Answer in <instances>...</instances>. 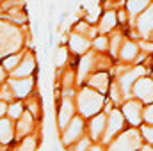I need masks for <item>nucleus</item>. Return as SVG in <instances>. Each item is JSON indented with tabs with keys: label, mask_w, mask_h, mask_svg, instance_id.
<instances>
[{
	"label": "nucleus",
	"mask_w": 153,
	"mask_h": 151,
	"mask_svg": "<svg viewBox=\"0 0 153 151\" xmlns=\"http://www.w3.org/2000/svg\"><path fill=\"white\" fill-rule=\"evenodd\" d=\"M102 96L93 93V91H84L80 96H78V105H80V110L84 115H91V114H96L100 109H102Z\"/></svg>",
	"instance_id": "f257e3e1"
},
{
	"label": "nucleus",
	"mask_w": 153,
	"mask_h": 151,
	"mask_svg": "<svg viewBox=\"0 0 153 151\" xmlns=\"http://www.w3.org/2000/svg\"><path fill=\"white\" fill-rule=\"evenodd\" d=\"M141 73H144V70H143V68H137L135 71H130L128 75H125L123 78H121V84H123V87H125V89L128 91V87H130V85H132V84L135 82V78L141 75Z\"/></svg>",
	"instance_id": "f8f14e48"
},
{
	"label": "nucleus",
	"mask_w": 153,
	"mask_h": 151,
	"mask_svg": "<svg viewBox=\"0 0 153 151\" xmlns=\"http://www.w3.org/2000/svg\"><path fill=\"white\" fill-rule=\"evenodd\" d=\"M22 105L20 103H14V105H11V109H9V114H11V117H20L22 115Z\"/></svg>",
	"instance_id": "5701e85b"
},
{
	"label": "nucleus",
	"mask_w": 153,
	"mask_h": 151,
	"mask_svg": "<svg viewBox=\"0 0 153 151\" xmlns=\"http://www.w3.org/2000/svg\"><path fill=\"white\" fill-rule=\"evenodd\" d=\"M121 124H123V117H121V114L117 110H114L111 114V119H109V128H107V137L105 139H111L116 132L121 128Z\"/></svg>",
	"instance_id": "423d86ee"
},
{
	"label": "nucleus",
	"mask_w": 153,
	"mask_h": 151,
	"mask_svg": "<svg viewBox=\"0 0 153 151\" xmlns=\"http://www.w3.org/2000/svg\"><path fill=\"white\" fill-rule=\"evenodd\" d=\"M34 148H36V142H34V139H32V137H29V139H25V141H23V144H22L20 151H34Z\"/></svg>",
	"instance_id": "412c9836"
},
{
	"label": "nucleus",
	"mask_w": 153,
	"mask_h": 151,
	"mask_svg": "<svg viewBox=\"0 0 153 151\" xmlns=\"http://www.w3.org/2000/svg\"><path fill=\"white\" fill-rule=\"evenodd\" d=\"M139 146V135L137 132H126L123 137H119V141L112 146L111 151H134V148Z\"/></svg>",
	"instance_id": "f03ea898"
},
{
	"label": "nucleus",
	"mask_w": 153,
	"mask_h": 151,
	"mask_svg": "<svg viewBox=\"0 0 153 151\" xmlns=\"http://www.w3.org/2000/svg\"><path fill=\"white\" fill-rule=\"evenodd\" d=\"M70 44H71V50H73V52H76V53H82V52H85V50H87L89 41H85L82 36H73V38H71V41H70Z\"/></svg>",
	"instance_id": "9d476101"
},
{
	"label": "nucleus",
	"mask_w": 153,
	"mask_h": 151,
	"mask_svg": "<svg viewBox=\"0 0 153 151\" xmlns=\"http://www.w3.org/2000/svg\"><path fill=\"white\" fill-rule=\"evenodd\" d=\"M135 55H137V46L134 43H126L123 52H121V57L125 61H132V59H135Z\"/></svg>",
	"instance_id": "2eb2a0df"
},
{
	"label": "nucleus",
	"mask_w": 153,
	"mask_h": 151,
	"mask_svg": "<svg viewBox=\"0 0 153 151\" xmlns=\"http://www.w3.org/2000/svg\"><path fill=\"white\" fill-rule=\"evenodd\" d=\"M4 112H5V105H4V103H0V115H2Z\"/></svg>",
	"instance_id": "c756f323"
},
{
	"label": "nucleus",
	"mask_w": 153,
	"mask_h": 151,
	"mask_svg": "<svg viewBox=\"0 0 153 151\" xmlns=\"http://www.w3.org/2000/svg\"><path fill=\"white\" fill-rule=\"evenodd\" d=\"M0 78H2V71H0Z\"/></svg>",
	"instance_id": "473e14b6"
},
{
	"label": "nucleus",
	"mask_w": 153,
	"mask_h": 151,
	"mask_svg": "<svg viewBox=\"0 0 153 151\" xmlns=\"http://www.w3.org/2000/svg\"><path fill=\"white\" fill-rule=\"evenodd\" d=\"M64 61H66V50L61 48V50H57V55H55V66H62Z\"/></svg>",
	"instance_id": "4be33fe9"
},
{
	"label": "nucleus",
	"mask_w": 153,
	"mask_h": 151,
	"mask_svg": "<svg viewBox=\"0 0 153 151\" xmlns=\"http://www.w3.org/2000/svg\"><path fill=\"white\" fill-rule=\"evenodd\" d=\"M146 5H148V0H128V11H130L132 14L141 13Z\"/></svg>",
	"instance_id": "dca6fc26"
},
{
	"label": "nucleus",
	"mask_w": 153,
	"mask_h": 151,
	"mask_svg": "<svg viewBox=\"0 0 153 151\" xmlns=\"http://www.w3.org/2000/svg\"><path fill=\"white\" fill-rule=\"evenodd\" d=\"M152 11H153V5H152Z\"/></svg>",
	"instance_id": "72a5a7b5"
},
{
	"label": "nucleus",
	"mask_w": 153,
	"mask_h": 151,
	"mask_svg": "<svg viewBox=\"0 0 153 151\" xmlns=\"http://www.w3.org/2000/svg\"><path fill=\"white\" fill-rule=\"evenodd\" d=\"M11 87L14 89V94L16 96H27L29 93H30V89H32V80H29V78H25V80H13L11 82Z\"/></svg>",
	"instance_id": "20e7f679"
},
{
	"label": "nucleus",
	"mask_w": 153,
	"mask_h": 151,
	"mask_svg": "<svg viewBox=\"0 0 153 151\" xmlns=\"http://www.w3.org/2000/svg\"><path fill=\"white\" fill-rule=\"evenodd\" d=\"M135 94L144 100V101H153V80L143 78L135 84Z\"/></svg>",
	"instance_id": "7ed1b4c3"
},
{
	"label": "nucleus",
	"mask_w": 153,
	"mask_h": 151,
	"mask_svg": "<svg viewBox=\"0 0 153 151\" xmlns=\"http://www.w3.org/2000/svg\"><path fill=\"white\" fill-rule=\"evenodd\" d=\"M139 29H141V32H143L144 36H148V34L152 32V29H153V11L152 9L141 16V20H139Z\"/></svg>",
	"instance_id": "6e6552de"
},
{
	"label": "nucleus",
	"mask_w": 153,
	"mask_h": 151,
	"mask_svg": "<svg viewBox=\"0 0 153 151\" xmlns=\"http://www.w3.org/2000/svg\"><path fill=\"white\" fill-rule=\"evenodd\" d=\"M89 146V141H82L80 144H78V148H76V151H84L85 148Z\"/></svg>",
	"instance_id": "cd10ccee"
},
{
	"label": "nucleus",
	"mask_w": 153,
	"mask_h": 151,
	"mask_svg": "<svg viewBox=\"0 0 153 151\" xmlns=\"http://www.w3.org/2000/svg\"><path fill=\"white\" fill-rule=\"evenodd\" d=\"M143 132H144V135H146V139H150V141L153 142V128H144Z\"/></svg>",
	"instance_id": "bb28decb"
},
{
	"label": "nucleus",
	"mask_w": 153,
	"mask_h": 151,
	"mask_svg": "<svg viewBox=\"0 0 153 151\" xmlns=\"http://www.w3.org/2000/svg\"><path fill=\"white\" fill-rule=\"evenodd\" d=\"M80 132H82V121H80V119H75V121L71 123L70 130H68L66 135H64V142H71L76 135H80Z\"/></svg>",
	"instance_id": "1a4fd4ad"
},
{
	"label": "nucleus",
	"mask_w": 153,
	"mask_h": 151,
	"mask_svg": "<svg viewBox=\"0 0 153 151\" xmlns=\"http://www.w3.org/2000/svg\"><path fill=\"white\" fill-rule=\"evenodd\" d=\"M32 70H34V61H32V59H27V61L22 64V68H18V70L14 71V75L16 76H25V75H29Z\"/></svg>",
	"instance_id": "a211bd4d"
},
{
	"label": "nucleus",
	"mask_w": 153,
	"mask_h": 151,
	"mask_svg": "<svg viewBox=\"0 0 153 151\" xmlns=\"http://www.w3.org/2000/svg\"><path fill=\"white\" fill-rule=\"evenodd\" d=\"M144 117H146V121H148V123H153V107H148V109H146Z\"/></svg>",
	"instance_id": "393cba45"
},
{
	"label": "nucleus",
	"mask_w": 153,
	"mask_h": 151,
	"mask_svg": "<svg viewBox=\"0 0 153 151\" xmlns=\"http://www.w3.org/2000/svg\"><path fill=\"white\" fill-rule=\"evenodd\" d=\"M18 61H20V57L18 55H13V57H7L5 61H4V70H13L16 64H18Z\"/></svg>",
	"instance_id": "aec40b11"
},
{
	"label": "nucleus",
	"mask_w": 153,
	"mask_h": 151,
	"mask_svg": "<svg viewBox=\"0 0 153 151\" xmlns=\"http://www.w3.org/2000/svg\"><path fill=\"white\" fill-rule=\"evenodd\" d=\"M94 44H96V48L103 50V48L107 46V41H105V38H98V39H96V43H94Z\"/></svg>",
	"instance_id": "a878e982"
},
{
	"label": "nucleus",
	"mask_w": 153,
	"mask_h": 151,
	"mask_svg": "<svg viewBox=\"0 0 153 151\" xmlns=\"http://www.w3.org/2000/svg\"><path fill=\"white\" fill-rule=\"evenodd\" d=\"M105 128V115H98L93 123H91V132H93V137H98L102 133V130Z\"/></svg>",
	"instance_id": "ddd939ff"
},
{
	"label": "nucleus",
	"mask_w": 153,
	"mask_h": 151,
	"mask_svg": "<svg viewBox=\"0 0 153 151\" xmlns=\"http://www.w3.org/2000/svg\"><path fill=\"white\" fill-rule=\"evenodd\" d=\"M114 25H116V14L114 13H107V14L102 18V30L107 32V30H111Z\"/></svg>",
	"instance_id": "f3484780"
},
{
	"label": "nucleus",
	"mask_w": 153,
	"mask_h": 151,
	"mask_svg": "<svg viewBox=\"0 0 153 151\" xmlns=\"http://www.w3.org/2000/svg\"><path fill=\"white\" fill-rule=\"evenodd\" d=\"M30 123H32L30 114H25V115H23V119H22V124L18 126V133H20V135H23L25 132H29V130H30Z\"/></svg>",
	"instance_id": "6ab92c4d"
},
{
	"label": "nucleus",
	"mask_w": 153,
	"mask_h": 151,
	"mask_svg": "<svg viewBox=\"0 0 153 151\" xmlns=\"http://www.w3.org/2000/svg\"><path fill=\"white\" fill-rule=\"evenodd\" d=\"M143 48H146V50H153V44H150V43H143Z\"/></svg>",
	"instance_id": "c85d7f7f"
},
{
	"label": "nucleus",
	"mask_w": 153,
	"mask_h": 151,
	"mask_svg": "<svg viewBox=\"0 0 153 151\" xmlns=\"http://www.w3.org/2000/svg\"><path fill=\"white\" fill-rule=\"evenodd\" d=\"M71 114H73V103L70 100H64L62 107H61V114H59V124L66 126L68 121H70V117H71Z\"/></svg>",
	"instance_id": "0eeeda50"
},
{
	"label": "nucleus",
	"mask_w": 153,
	"mask_h": 151,
	"mask_svg": "<svg viewBox=\"0 0 153 151\" xmlns=\"http://www.w3.org/2000/svg\"><path fill=\"white\" fill-rule=\"evenodd\" d=\"M143 151H153V150H150V148H144V150H143Z\"/></svg>",
	"instance_id": "7c9ffc66"
},
{
	"label": "nucleus",
	"mask_w": 153,
	"mask_h": 151,
	"mask_svg": "<svg viewBox=\"0 0 153 151\" xmlns=\"http://www.w3.org/2000/svg\"><path fill=\"white\" fill-rule=\"evenodd\" d=\"M93 151H102V150H100V148H94V150H93Z\"/></svg>",
	"instance_id": "2f4dec72"
},
{
	"label": "nucleus",
	"mask_w": 153,
	"mask_h": 151,
	"mask_svg": "<svg viewBox=\"0 0 153 151\" xmlns=\"http://www.w3.org/2000/svg\"><path fill=\"white\" fill-rule=\"evenodd\" d=\"M125 114H126V117L130 119L132 124H139V121H141V107H139L137 101H128L125 105Z\"/></svg>",
	"instance_id": "39448f33"
},
{
	"label": "nucleus",
	"mask_w": 153,
	"mask_h": 151,
	"mask_svg": "<svg viewBox=\"0 0 153 151\" xmlns=\"http://www.w3.org/2000/svg\"><path fill=\"white\" fill-rule=\"evenodd\" d=\"M13 137V128L9 121H0V142H9Z\"/></svg>",
	"instance_id": "9b49d317"
},
{
	"label": "nucleus",
	"mask_w": 153,
	"mask_h": 151,
	"mask_svg": "<svg viewBox=\"0 0 153 151\" xmlns=\"http://www.w3.org/2000/svg\"><path fill=\"white\" fill-rule=\"evenodd\" d=\"M89 62H91V59H89V57H84V59H82V62H80V76H84V73L87 71Z\"/></svg>",
	"instance_id": "b1692460"
},
{
	"label": "nucleus",
	"mask_w": 153,
	"mask_h": 151,
	"mask_svg": "<svg viewBox=\"0 0 153 151\" xmlns=\"http://www.w3.org/2000/svg\"><path fill=\"white\" fill-rule=\"evenodd\" d=\"M109 78L105 73H100V75H96L93 80H91V85H94V87H98L102 93H105L107 91V85H109V82H107Z\"/></svg>",
	"instance_id": "4468645a"
}]
</instances>
